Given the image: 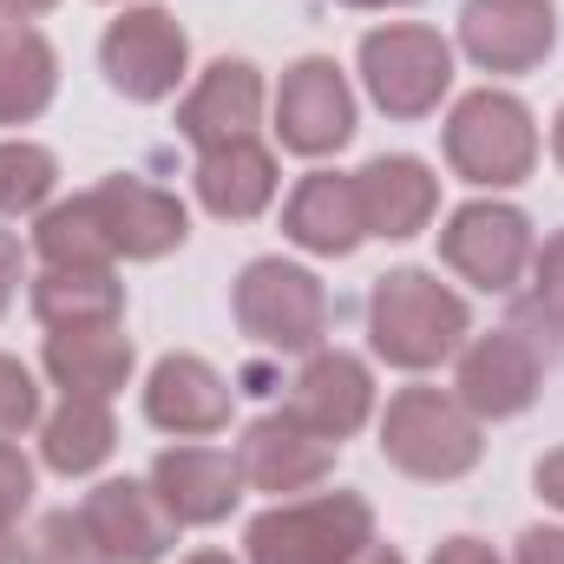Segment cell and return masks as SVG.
Segmentation results:
<instances>
[{
    "mask_svg": "<svg viewBox=\"0 0 564 564\" xmlns=\"http://www.w3.org/2000/svg\"><path fill=\"white\" fill-rule=\"evenodd\" d=\"M375 315H381V348L401 355V361L440 355L453 341V328H459V308L440 289H426V276H394L381 289V308Z\"/></svg>",
    "mask_w": 564,
    "mask_h": 564,
    "instance_id": "obj_1",
    "label": "cell"
},
{
    "mask_svg": "<svg viewBox=\"0 0 564 564\" xmlns=\"http://www.w3.org/2000/svg\"><path fill=\"white\" fill-rule=\"evenodd\" d=\"M453 151L473 177H512L525 158H532V139H525V112L506 106V99H473L453 126Z\"/></svg>",
    "mask_w": 564,
    "mask_h": 564,
    "instance_id": "obj_2",
    "label": "cell"
},
{
    "mask_svg": "<svg viewBox=\"0 0 564 564\" xmlns=\"http://www.w3.org/2000/svg\"><path fill=\"white\" fill-rule=\"evenodd\" d=\"M368 66H375V93L394 112H421L426 99L446 86V53L426 33H394V40H368Z\"/></svg>",
    "mask_w": 564,
    "mask_h": 564,
    "instance_id": "obj_3",
    "label": "cell"
},
{
    "mask_svg": "<svg viewBox=\"0 0 564 564\" xmlns=\"http://www.w3.org/2000/svg\"><path fill=\"white\" fill-rule=\"evenodd\" d=\"M473 53L479 59H499V66H519L532 59L545 40H552V13L539 0H473Z\"/></svg>",
    "mask_w": 564,
    "mask_h": 564,
    "instance_id": "obj_4",
    "label": "cell"
},
{
    "mask_svg": "<svg viewBox=\"0 0 564 564\" xmlns=\"http://www.w3.org/2000/svg\"><path fill=\"white\" fill-rule=\"evenodd\" d=\"M106 59H112V73H119V86H132V93H164L171 73H177V59H184V40L164 26V13H139V20H126V26L112 33Z\"/></svg>",
    "mask_w": 564,
    "mask_h": 564,
    "instance_id": "obj_5",
    "label": "cell"
},
{
    "mask_svg": "<svg viewBox=\"0 0 564 564\" xmlns=\"http://www.w3.org/2000/svg\"><path fill=\"white\" fill-rule=\"evenodd\" d=\"M348 132V99L335 86L328 66H302V79L289 86V139L302 151H322Z\"/></svg>",
    "mask_w": 564,
    "mask_h": 564,
    "instance_id": "obj_6",
    "label": "cell"
},
{
    "mask_svg": "<svg viewBox=\"0 0 564 564\" xmlns=\"http://www.w3.org/2000/svg\"><path fill=\"white\" fill-rule=\"evenodd\" d=\"M525 224L519 217H506V210H466L459 217V230H453V257L473 270V276H486V282H506V270L519 263V237Z\"/></svg>",
    "mask_w": 564,
    "mask_h": 564,
    "instance_id": "obj_7",
    "label": "cell"
},
{
    "mask_svg": "<svg viewBox=\"0 0 564 564\" xmlns=\"http://www.w3.org/2000/svg\"><path fill=\"white\" fill-rule=\"evenodd\" d=\"M375 217L388 224V237H401L414 217L426 210V177L421 164H375Z\"/></svg>",
    "mask_w": 564,
    "mask_h": 564,
    "instance_id": "obj_8",
    "label": "cell"
},
{
    "mask_svg": "<svg viewBox=\"0 0 564 564\" xmlns=\"http://www.w3.org/2000/svg\"><path fill=\"white\" fill-rule=\"evenodd\" d=\"M295 237L315 243V250H348L355 243V230H348V217L335 204V184H308V197L295 204Z\"/></svg>",
    "mask_w": 564,
    "mask_h": 564,
    "instance_id": "obj_9",
    "label": "cell"
},
{
    "mask_svg": "<svg viewBox=\"0 0 564 564\" xmlns=\"http://www.w3.org/2000/svg\"><path fill=\"white\" fill-rule=\"evenodd\" d=\"M99 453H106V426L93 421V414H66V421L53 426V459L59 466H86Z\"/></svg>",
    "mask_w": 564,
    "mask_h": 564,
    "instance_id": "obj_10",
    "label": "cell"
},
{
    "mask_svg": "<svg viewBox=\"0 0 564 564\" xmlns=\"http://www.w3.org/2000/svg\"><path fill=\"white\" fill-rule=\"evenodd\" d=\"M46 191V158L40 151H0V204H33Z\"/></svg>",
    "mask_w": 564,
    "mask_h": 564,
    "instance_id": "obj_11",
    "label": "cell"
},
{
    "mask_svg": "<svg viewBox=\"0 0 564 564\" xmlns=\"http://www.w3.org/2000/svg\"><path fill=\"white\" fill-rule=\"evenodd\" d=\"M26 414H33V388H26L20 368L0 361V421H26Z\"/></svg>",
    "mask_w": 564,
    "mask_h": 564,
    "instance_id": "obj_12",
    "label": "cell"
},
{
    "mask_svg": "<svg viewBox=\"0 0 564 564\" xmlns=\"http://www.w3.org/2000/svg\"><path fill=\"white\" fill-rule=\"evenodd\" d=\"M13 499H26V466H13V459L0 453V512H7Z\"/></svg>",
    "mask_w": 564,
    "mask_h": 564,
    "instance_id": "obj_13",
    "label": "cell"
},
{
    "mask_svg": "<svg viewBox=\"0 0 564 564\" xmlns=\"http://www.w3.org/2000/svg\"><path fill=\"white\" fill-rule=\"evenodd\" d=\"M525 564H564V539L532 532V539H525Z\"/></svg>",
    "mask_w": 564,
    "mask_h": 564,
    "instance_id": "obj_14",
    "label": "cell"
},
{
    "mask_svg": "<svg viewBox=\"0 0 564 564\" xmlns=\"http://www.w3.org/2000/svg\"><path fill=\"white\" fill-rule=\"evenodd\" d=\"M446 564H479V558H473V552H453V558H446Z\"/></svg>",
    "mask_w": 564,
    "mask_h": 564,
    "instance_id": "obj_15",
    "label": "cell"
},
{
    "mask_svg": "<svg viewBox=\"0 0 564 564\" xmlns=\"http://www.w3.org/2000/svg\"><path fill=\"white\" fill-rule=\"evenodd\" d=\"M7 7H40V0H7Z\"/></svg>",
    "mask_w": 564,
    "mask_h": 564,
    "instance_id": "obj_16",
    "label": "cell"
},
{
    "mask_svg": "<svg viewBox=\"0 0 564 564\" xmlns=\"http://www.w3.org/2000/svg\"><path fill=\"white\" fill-rule=\"evenodd\" d=\"M558 151H564V132H558Z\"/></svg>",
    "mask_w": 564,
    "mask_h": 564,
    "instance_id": "obj_17",
    "label": "cell"
}]
</instances>
